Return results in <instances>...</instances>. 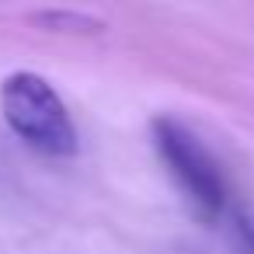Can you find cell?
Listing matches in <instances>:
<instances>
[{
  "label": "cell",
  "instance_id": "obj_2",
  "mask_svg": "<svg viewBox=\"0 0 254 254\" xmlns=\"http://www.w3.org/2000/svg\"><path fill=\"white\" fill-rule=\"evenodd\" d=\"M153 143L157 153L167 160L171 174L195 202V209L205 219H216L226 205V178L212 160V153L195 139V132H188L174 119H153Z\"/></svg>",
  "mask_w": 254,
  "mask_h": 254
},
{
  "label": "cell",
  "instance_id": "obj_3",
  "mask_svg": "<svg viewBox=\"0 0 254 254\" xmlns=\"http://www.w3.org/2000/svg\"><path fill=\"white\" fill-rule=\"evenodd\" d=\"M240 240H244L247 254H254V219H240Z\"/></svg>",
  "mask_w": 254,
  "mask_h": 254
},
{
  "label": "cell",
  "instance_id": "obj_1",
  "mask_svg": "<svg viewBox=\"0 0 254 254\" xmlns=\"http://www.w3.org/2000/svg\"><path fill=\"white\" fill-rule=\"evenodd\" d=\"M0 108H4V119L14 129V136L25 139L28 146H35L39 153H49V157L77 153L73 119L46 77H39L32 70L11 73L0 84Z\"/></svg>",
  "mask_w": 254,
  "mask_h": 254
}]
</instances>
